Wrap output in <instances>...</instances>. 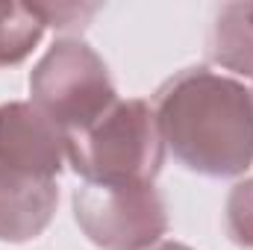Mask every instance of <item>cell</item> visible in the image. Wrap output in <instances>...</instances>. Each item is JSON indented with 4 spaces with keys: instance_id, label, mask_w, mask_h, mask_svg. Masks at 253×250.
Instances as JSON below:
<instances>
[{
    "instance_id": "obj_1",
    "label": "cell",
    "mask_w": 253,
    "mask_h": 250,
    "mask_svg": "<svg viewBox=\"0 0 253 250\" xmlns=\"http://www.w3.org/2000/svg\"><path fill=\"white\" fill-rule=\"evenodd\" d=\"M159 132L194 171L239 174L253 156L251 97L233 80L183 74L159 91Z\"/></svg>"
},
{
    "instance_id": "obj_2",
    "label": "cell",
    "mask_w": 253,
    "mask_h": 250,
    "mask_svg": "<svg viewBox=\"0 0 253 250\" xmlns=\"http://www.w3.org/2000/svg\"><path fill=\"white\" fill-rule=\"evenodd\" d=\"M59 129L39 109H0V239L36 236L53 209Z\"/></svg>"
},
{
    "instance_id": "obj_3",
    "label": "cell",
    "mask_w": 253,
    "mask_h": 250,
    "mask_svg": "<svg viewBox=\"0 0 253 250\" xmlns=\"http://www.w3.org/2000/svg\"><path fill=\"white\" fill-rule=\"evenodd\" d=\"M68 153L91 183H147L162 159V132L141 100L118 103L91 126L65 138Z\"/></svg>"
},
{
    "instance_id": "obj_4",
    "label": "cell",
    "mask_w": 253,
    "mask_h": 250,
    "mask_svg": "<svg viewBox=\"0 0 253 250\" xmlns=\"http://www.w3.org/2000/svg\"><path fill=\"white\" fill-rule=\"evenodd\" d=\"M39 112L68 135L83 132L115 106V91L103 65L83 44H56L33 74Z\"/></svg>"
},
{
    "instance_id": "obj_5",
    "label": "cell",
    "mask_w": 253,
    "mask_h": 250,
    "mask_svg": "<svg viewBox=\"0 0 253 250\" xmlns=\"http://www.w3.org/2000/svg\"><path fill=\"white\" fill-rule=\"evenodd\" d=\"M77 218L109 250H135L165 230V215L147 183H91L77 194Z\"/></svg>"
},
{
    "instance_id": "obj_6",
    "label": "cell",
    "mask_w": 253,
    "mask_h": 250,
    "mask_svg": "<svg viewBox=\"0 0 253 250\" xmlns=\"http://www.w3.org/2000/svg\"><path fill=\"white\" fill-rule=\"evenodd\" d=\"M36 15L27 6H0V62H18L39 42L42 24Z\"/></svg>"
},
{
    "instance_id": "obj_7",
    "label": "cell",
    "mask_w": 253,
    "mask_h": 250,
    "mask_svg": "<svg viewBox=\"0 0 253 250\" xmlns=\"http://www.w3.org/2000/svg\"><path fill=\"white\" fill-rule=\"evenodd\" d=\"M230 233L236 242L253 248V180L239 186L230 197Z\"/></svg>"
},
{
    "instance_id": "obj_8",
    "label": "cell",
    "mask_w": 253,
    "mask_h": 250,
    "mask_svg": "<svg viewBox=\"0 0 253 250\" xmlns=\"http://www.w3.org/2000/svg\"><path fill=\"white\" fill-rule=\"evenodd\" d=\"M162 250H186V248H171V245H168V248H162Z\"/></svg>"
}]
</instances>
